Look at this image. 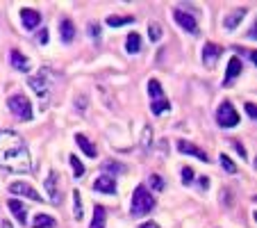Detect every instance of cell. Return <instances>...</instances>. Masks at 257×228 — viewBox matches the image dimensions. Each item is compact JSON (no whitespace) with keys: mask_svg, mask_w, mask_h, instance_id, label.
Here are the masks:
<instances>
[{"mask_svg":"<svg viewBox=\"0 0 257 228\" xmlns=\"http://www.w3.org/2000/svg\"><path fill=\"white\" fill-rule=\"evenodd\" d=\"M192 183H193V169L185 167L182 169V185H192Z\"/></svg>","mask_w":257,"mask_h":228,"instance_id":"1f68e13d","label":"cell"},{"mask_svg":"<svg viewBox=\"0 0 257 228\" xmlns=\"http://www.w3.org/2000/svg\"><path fill=\"white\" fill-rule=\"evenodd\" d=\"M87 32H89L91 39H100V25L98 23H89L87 25Z\"/></svg>","mask_w":257,"mask_h":228,"instance_id":"d6a6232c","label":"cell"},{"mask_svg":"<svg viewBox=\"0 0 257 228\" xmlns=\"http://www.w3.org/2000/svg\"><path fill=\"white\" fill-rule=\"evenodd\" d=\"M232 149L237 151V153H239L241 157H246V149H244V144H241L239 139H232Z\"/></svg>","mask_w":257,"mask_h":228,"instance_id":"e575fe53","label":"cell"},{"mask_svg":"<svg viewBox=\"0 0 257 228\" xmlns=\"http://www.w3.org/2000/svg\"><path fill=\"white\" fill-rule=\"evenodd\" d=\"M219 160H221V167L225 169L227 174H237V164H234V162H232V160H230V157H227V155H221V157H219Z\"/></svg>","mask_w":257,"mask_h":228,"instance_id":"f546056e","label":"cell"},{"mask_svg":"<svg viewBox=\"0 0 257 228\" xmlns=\"http://www.w3.org/2000/svg\"><path fill=\"white\" fill-rule=\"evenodd\" d=\"M102 171H105V176L112 174V178H116V174H123V171H126V167L112 160V162H105V164H102Z\"/></svg>","mask_w":257,"mask_h":228,"instance_id":"484cf974","label":"cell"},{"mask_svg":"<svg viewBox=\"0 0 257 228\" xmlns=\"http://www.w3.org/2000/svg\"><path fill=\"white\" fill-rule=\"evenodd\" d=\"M246 7H241V9H234V12H230L225 16V21H223V25H225V30H237V28H239V23L241 21H244V16H246Z\"/></svg>","mask_w":257,"mask_h":228,"instance_id":"2e32d148","label":"cell"},{"mask_svg":"<svg viewBox=\"0 0 257 228\" xmlns=\"http://www.w3.org/2000/svg\"><path fill=\"white\" fill-rule=\"evenodd\" d=\"M198 190H200V192H207L209 190V176H198Z\"/></svg>","mask_w":257,"mask_h":228,"instance_id":"836d02e7","label":"cell"},{"mask_svg":"<svg viewBox=\"0 0 257 228\" xmlns=\"http://www.w3.org/2000/svg\"><path fill=\"white\" fill-rule=\"evenodd\" d=\"M57 222H55L50 215H36L34 222H32V228H55Z\"/></svg>","mask_w":257,"mask_h":228,"instance_id":"44dd1931","label":"cell"},{"mask_svg":"<svg viewBox=\"0 0 257 228\" xmlns=\"http://www.w3.org/2000/svg\"><path fill=\"white\" fill-rule=\"evenodd\" d=\"M173 18H175V23H178L185 32H189V35H193V37L198 35V21H196V16H193L192 12H187V9H175Z\"/></svg>","mask_w":257,"mask_h":228,"instance_id":"5b68a950","label":"cell"},{"mask_svg":"<svg viewBox=\"0 0 257 228\" xmlns=\"http://www.w3.org/2000/svg\"><path fill=\"white\" fill-rule=\"evenodd\" d=\"M150 187H153L155 192H164V190H166V183H164V178H161L160 174H153L150 176Z\"/></svg>","mask_w":257,"mask_h":228,"instance_id":"f1b7e54d","label":"cell"},{"mask_svg":"<svg viewBox=\"0 0 257 228\" xmlns=\"http://www.w3.org/2000/svg\"><path fill=\"white\" fill-rule=\"evenodd\" d=\"M21 23H23L25 30H34L41 23V14L36 9H21Z\"/></svg>","mask_w":257,"mask_h":228,"instance_id":"5bb4252c","label":"cell"},{"mask_svg":"<svg viewBox=\"0 0 257 228\" xmlns=\"http://www.w3.org/2000/svg\"><path fill=\"white\" fill-rule=\"evenodd\" d=\"M0 167L12 174H30L32 160L25 139L16 130H0Z\"/></svg>","mask_w":257,"mask_h":228,"instance_id":"6da1fadb","label":"cell"},{"mask_svg":"<svg viewBox=\"0 0 257 228\" xmlns=\"http://www.w3.org/2000/svg\"><path fill=\"white\" fill-rule=\"evenodd\" d=\"M105 23H107L109 28H121V25L134 23V16H107V21H105Z\"/></svg>","mask_w":257,"mask_h":228,"instance_id":"d4e9b609","label":"cell"},{"mask_svg":"<svg viewBox=\"0 0 257 228\" xmlns=\"http://www.w3.org/2000/svg\"><path fill=\"white\" fill-rule=\"evenodd\" d=\"M148 37H150V41H160L161 39V28L157 23H150L148 25Z\"/></svg>","mask_w":257,"mask_h":228,"instance_id":"4dcf8cb0","label":"cell"},{"mask_svg":"<svg viewBox=\"0 0 257 228\" xmlns=\"http://www.w3.org/2000/svg\"><path fill=\"white\" fill-rule=\"evenodd\" d=\"M28 84H30V89L34 91L41 101H43V98H48L50 84H48V80H46V71H41L39 76H30V78H28Z\"/></svg>","mask_w":257,"mask_h":228,"instance_id":"8992f818","label":"cell"},{"mask_svg":"<svg viewBox=\"0 0 257 228\" xmlns=\"http://www.w3.org/2000/svg\"><path fill=\"white\" fill-rule=\"evenodd\" d=\"M150 146H153V128L146 126L141 132V151H148Z\"/></svg>","mask_w":257,"mask_h":228,"instance_id":"83f0119b","label":"cell"},{"mask_svg":"<svg viewBox=\"0 0 257 228\" xmlns=\"http://www.w3.org/2000/svg\"><path fill=\"white\" fill-rule=\"evenodd\" d=\"M60 37L64 43H71L75 39V25H73L71 18H62L60 21Z\"/></svg>","mask_w":257,"mask_h":228,"instance_id":"ac0fdd59","label":"cell"},{"mask_svg":"<svg viewBox=\"0 0 257 228\" xmlns=\"http://www.w3.org/2000/svg\"><path fill=\"white\" fill-rule=\"evenodd\" d=\"M73 217H75V219H82L84 217V208H82V194L78 192V190H75V192H73Z\"/></svg>","mask_w":257,"mask_h":228,"instance_id":"603a6c76","label":"cell"},{"mask_svg":"<svg viewBox=\"0 0 257 228\" xmlns=\"http://www.w3.org/2000/svg\"><path fill=\"white\" fill-rule=\"evenodd\" d=\"M168 110H171V103H168L166 98H157V101L150 103V112L155 114V116H160V114L168 112Z\"/></svg>","mask_w":257,"mask_h":228,"instance_id":"7402d4cb","label":"cell"},{"mask_svg":"<svg viewBox=\"0 0 257 228\" xmlns=\"http://www.w3.org/2000/svg\"><path fill=\"white\" fill-rule=\"evenodd\" d=\"M216 123L221 128H234L239 123V112L230 101H221V105L216 108Z\"/></svg>","mask_w":257,"mask_h":228,"instance_id":"277c9868","label":"cell"},{"mask_svg":"<svg viewBox=\"0 0 257 228\" xmlns=\"http://www.w3.org/2000/svg\"><path fill=\"white\" fill-rule=\"evenodd\" d=\"M105 224H107V212H105L102 205H96V208H94V219H91L89 228H105Z\"/></svg>","mask_w":257,"mask_h":228,"instance_id":"d6986e66","label":"cell"},{"mask_svg":"<svg viewBox=\"0 0 257 228\" xmlns=\"http://www.w3.org/2000/svg\"><path fill=\"white\" fill-rule=\"evenodd\" d=\"M9 64H12V69H16V71H21V73L30 71V60H28V57H25L21 50H16V48L9 50Z\"/></svg>","mask_w":257,"mask_h":228,"instance_id":"7c38bea8","label":"cell"},{"mask_svg":"<svg viewBox=\"0 0 257 228\" xmlns=\"http://www.w3.org/2000/svg\"><path fill=\"white\" fill-rule=\"evenodd\" d=\"M7 110L12 112V116L21 121H32V105L28 101V96L23 94H14V96L7 98Z\"/></svg>","mask_w":257,"mask_h":228,"instance_id":"3957f363","label":"cell"},{"mask_svg":"<svg viewBox=\"0 0 257 228\" xmlns=\"http://www.w3.org/2000/svg\"><path fill=\"white\" fill-rule=\"evenodd\" d=\"M155 208V196L148 192L146 185H137L132 192V201H130V217H144Z\"/></svg>","mask_w":257,"mask_h":228,"instance_id":"7a4b0ae2","label":"cell"},{"mask_svg":"<svg viewBox=\"0 0 257 228\" xmlns=\"http://www.w3.org/2000/svg\"><path fill=\"white\" fill-rule=\"evenodd\" d=\"M36 41H39V43L48 41V30H46V28H43V30H39V35H36Z\"/></svg>","mask_w":257,"mask_h":228,"instance_id":"8d00e7d4","label":"cell"},{"mask_svg":"<svg viewBox=\"0 0 257 228\" xmlns=\"http://www.w3.org/2000/svg\"><path fill=\"white\" fill-rule=\"evenodd\" d=\"M246 112H248V116H251L253 121L257 119V108H255V103H246Z\"/></svg>","mask_w":257,"mask_h":228,"instance_id":"d590c367","label":"cell"},{"mask_svg":"<svg viewBox=\"0 0 257 228\" xmlns=\"http://www.w3.org/2000/svg\"><path fill=\"white\" fill-rule=\"evenodd\" d=\"M7 208L12 210L14 219H16L21 226H25V224H28V210H25V205L21 203V201H16V198H9V201H7Z\"/></svg>","mask_w":257,"mask_h":228,"instance_id":"9a60e30c","label":"cell"},{"mask_svg":"<svg viewBox=\"0 0 257 228\" xmlns=\"http://www.w3.org/2000/svg\"><path fill=\"white\" fill-rule=\"evenodd\" d=\"M221 55H223L221 46H216V43H205L200 60H203V64L207 66V69H214V64L219 62V57H221Z\"/></svg>","mask_w":257,"mask_h":228,"instance_id":"52a82bcc","label":"cell"},{"mask_svg":"<svg viewBox=\"0 0 257 228\" xmlns=\"http://www.w3.org/2000/svg\"><path fill=\"white\" fill-rule=\"evenodd\" d=\"M126 50L130 55H137L139 50H141V37L137 35V32H130L126 39Z\"/></svg>","mask_w":257,"mask_h":228,"instance_id":"ffe728a7","label":"cell"},{"mask_svg":"<svg viewBox=\"0 0 257 228\" xmlns=\"http://www.w3.org/2000/svg\"><path fill=\"white\" fill-rule=\"evenodd\" d=\"M68 162H71V169H73V174H75V178H82V176H84V164L80 162V157L71 155V157H68Z\"/></svg>","mask_w":257,"mask_h":228,"instance_id":"4316f807","label":"cell"},{"mask_svg":"<svg viewBox=\"0 0 257 228\" xmlns=\"http://www.w3.org/2000/svg\"><path fill=\"white\" fill-rule=\"evenodd\" d=\"M75 144L84 151V155H87V157H96L98 155L96 144H94V142H89V137H87V135H82V132H78V135H75Z\"/></svg>","mask_w":257,"mask_h":228,"instance_id":"e0dca14e","label":"cell"},{"mask_svg":"<svg viewBox=\"0 0 257 228\" xmlns=\"http://www.w3.org/2000/svg\"><path fill=\"white\" fill-rule=\"evenodd\" d=\"M91 190L94 192H102V194H116V178H112V176H98L96 180H94V185H91Z\"/></svg>","mask_w":257,"mask_h":228,"instance_id":"ba28073f","label":"cell"},{"mask_svg":"<svg viewBox=\"0 0 257 228\" xmlns=\"http://www.w3.org/2000/svg\"><path fill=\"white\" fill-rule=\"evenodd\" d=\"M148 96L153 98V101H157V98H164V89H161L160 80H148Z\"/></svg>","mask_w":257,"mask_h":228,"instance_id":"cb8c5ba5","label":"cell"},{"mask_svg":"<svg viewBox=\"0 0 257 228\" xmlns=\"http://www.w3.org/2000/svg\"><path fill=\"white\" fill-rule=\"evenodd\" d=\"M241 71H244V62L239 60V55H232V57H230V62H227V71H225V80H223V87H227V84L232 82L234 78H239Z\"/></svg>","mask_w":257,"mask_h":228,"instance_id":"8fae6325","label":"cell"},{"mask_svg":"<svg viewBox=\"0 0 257 228\" xmlns=\"http://www.w3.org/2000/svg\"><path fill=\"white\" fill-rule=\"evenodd\" d=\"M175 149H178L180 153H185V155H193V157H198L200 162H209V160H207V153H205L203 149L193 146L192 142H187V139H180V142H175Z\"/></svg>","mask_w":257,"mask_h":228,"instance_id":"30bf717a","label":"cell"},{"mask_svg":"<svg viewBox=\"0 0 257 228\" xmlns=\"http://www.w3.org/2000/svg\"><path fill=\"white\" fill-rule=\"evenodd\" d=\"M0 228H14V226H12L9 222H7V219H2V226H0Z\"/></svg>","mask_w":257,"mask_h":228,"instance_id":"f35d334b","label":"cell"},{"mask_svg":"<svg viewBox=\"0 0 257 228\" xmlns=\"http://www.w3.org/2000/svg\"><path fill=\"white\" fill-rule=\"evenodd\" d=\"M139 228H161L160 224H155V222H146V224H141Z\"/></svg>","mask_w":257,"mask_h":228,"instance_id":"74e56055","label":"cell"},{"mask_svg":"<svg viewBox=\"0 0 257 228\" xmlns=\"http://www.w3.org/2000/svg\"><path fill=\"white\" fill-rule=\"evenodd\" d=\"M57 178H60V176L55 174V171H50V174H48V178H46V192H48L50 203H53V205H60V203H62L60 187H57Z\"/></svg>","mask_w":257,"mask_h":228,"instance_id":"4fadbf2b","label":"cell"},{"mask_svg":"<svg viewBox=\"0 0 257 228\" xmlns=\"http://www.w3.org/2000/svg\"><path fill=\"white\" fill-rule=\"evenodd\" d=\"M9 192L12 194H16V196H25V198H30V201H43L41 196H39V192H36L34 187H30L28 183H12L9 185Z\"/></svg>","mask_w":257,"mask_h":228,"instance_id":"9c48e42d","label":"cell"}]
</instances>
